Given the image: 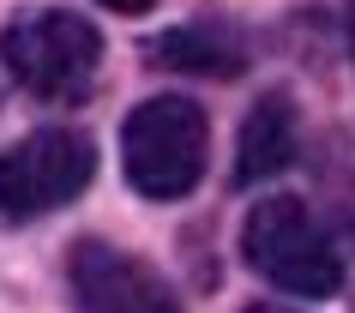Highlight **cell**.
I'll return each instance as SVG.
<instances>
[{
  "label": "cell",
  "mask_w": 355,
  "mask_h": 313,
  "mask_svg": "<svg viewBox=\"0 0 355 313\" xmlns=\"http://www.w3.org/2000/svg\"><path fill=\"white\" fill-rule=\"evenodd\" d=\"M211 157V121L193 96H145L121 127V169L139 199H187Z\"/></svg>",
  "instance_id": "1"
},
{
  "label": "cell",
  "mask_w": 355,
  "mask_h": 313,
  "mask_svg": "<svg viewBox=\"0 0 355 313\" xmlns=\"http://www.w3.org/2000/svg\"><path fill=\"white\" fill-rule=\"evenodd\" d=\"M150 55H157V67H181V73H205V78H241L247 73V37L223 19L181 24V31L150 42Z\"/></svg>",
  "instance_id": "7"
},
{
  "label": "cell",
  "mask_w": 355,
  "mask_h": 313,
  "mask_svg": "<svg viewBox=\"0 0 355 313\" xmlns=\"http://www.w3.org/2000/svg\"><path fill=\"white\" fill-rule=\"evenodd\" d=\"M241 253L253 265V277H265L283 295H337L343 289V253L325 235V223L307 211V199L295 193H271L247 211L241 223Z\"/></svg>",
  "instance_id": "2"
},
{
  "label": "cell",
  "mask_w": 355,
  "mask_h": 313,
  "mask_svg": "<svg viewBox=\"0 0 355 313\" xmlns=\"http://www.w3.org/2000/svg\"><path fill=\"white\" fill-rule=\"evenodd\" d=\"M67 283H73L78 313H181L163 277L109 241H78L67 259Z\"/></svg>",
  "instance_id": "5"
},
{
  "label": "cell",
  "mask_w": 355,
  "mask_h": 313,
  "mask_svg": "<svg viewBox=\"0 0 355 313\" xmlns=\"http://www.w3.org/2000/svg\"><path fill=\"white\" fill-rule=\"evenodd\" d=\"M0 60L31 96L78 103L103 73V31L67 6H42L0 31Z\"/></svg>",
  "instance_id": "3"
},
{
  "label": "cell",
  "mask_w": 355,
  "mask_h": 313,
  "mask_svg": "<svg viewBox=\"0 0 355 313\" xmlns=\"http://www.w3.org/2000/svg\"><path fill=\"white\" fill-rule=\"evenodd\" d=\"M96 151L73 127H42L0 151V223H37L55 217L91 187Z\"/></svg>",
  "instance_id": "4"
},
{
  "label": "cell",
  "mask_w": 355,
  "mask_h": 313,
  "mask_svg": "<svg viewBox=\"0 0 355 313\" xmlns=\"http://www.w3.org/2000/svg\"><path fill=\"white\" fill-rule=\"evenodd\" d=\"M103 6H109V12H150L157 0H103Z\"/></svg>",
  "instance_id": "8"
},
{
  "label": "cell",
  "mask_w": 355,
  "mask_h": 313,
  "mask_svg": "<svg viewBox=\"0 0 355 313\" xmlns=\"http://www.w3.org/2000/svg\"><path fill=\"white\" fill-rule=\"evenodd\" d=\"M247 313H289V307H247Z\"/></svg>",
  "instance_id": "9"
},
{
  "label": "cell",
  "mask_w": 355,
  "mask_h": 313,
  "mask_svg": "<svg viewBox=\"0 0 355 313\" xmlns=\"http://www.w3.org/2000/svg\"><path fill=\"white\" fill-rule=\"evenodd\" d=\"M295 145H301V115L289 103V91H271L259 96L241 121V139H235V181L253 187L265 175L295 163Z\"/></svg>",
  "instance_id": "6"
}]
</instances>
